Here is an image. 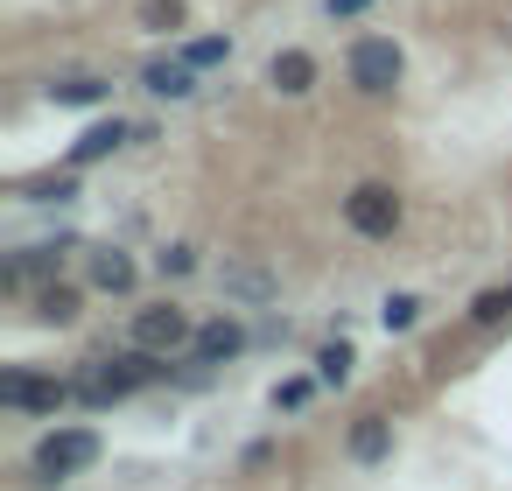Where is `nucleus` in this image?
Masks as SVG:
<instances>
[{"mask_svg":"<svg viewBox=\"0 0 512 491\" xmlns=\"http://www.w3.org/2000/svg\"><path fill=\"white\" fill-rule=\"evenodd\" d=\"M162 372H169V351H148V344H134V351H113V358H99V365L85 372L78 400H92V407H113V400H127V393L155 386Z\"/></svg>","mask_w":512,"mask_h":491,"instance_id":"nucleus-1","label":"nucleus"},{"mask_svg":"<svg viewBox=\"0 0 512 491\" xmlns=\"http://www.w3.org/2000/svg\"><path fill=\"white\" fill-rule=\"evenodd\" d=\"M344 71H351V85H358L365 99H386V92L400 85L407 57H400V43H393V36H358V43H351V57H344Z\"/></svg>","mask_w":512,"mask_h":491,"instance_id":"nucleus-2","label":"nucleus"},{"mask_svg":"<svg viewBox=\"0 0 512 491\" xmlns=\"http://www.w3.org/2000/svg\"><path fill=\"white\" fill-rule=\"evenodd\" d=\"M92 463H99V435L92 428H57V435L36 442V477L43 484H64V477H78Z\"/></svg>","mask_w":512,"mask_h":491,"instance_id":"nucleus-3","label":"nucleus"},{"mask_svg":"<svg viewBox=\"0 0 512 491\" xmlns=\"http://www.w3.org/2000/svg\"><path fill=\"white\" fill-rule=\"evenodd\" d=\"M344 218H351V232H365V239H393V225H400V197H393L386 183H358V190L344 197Z\"/></svg>","mask_w":512,"mask_h":491,"instance_id":"nucleus-4","label":"nucleus"},{"mask_svg":"<svg viewBox=\"0 0 512 491\" xmlns=\"http://www.w3.org/2000/svg\"><path fill=\"white\" fill-rule=\"evenodd\" d=\"M78 386H64V379H43V372H0V400L8 407H22V414H57L64 400H71Z\"/></svg>","mask_w":512,"mask_h":491,"instance_id":"nucleus-5","label":"nucleus"},{"mask_svg":"<svg viewBox=\"0 0 512 491\" xmlns=\"http://www.w3.org/2000/svg\"><path fill=\"white\" fill-rule=\"evenodd\" d=\"M190 337H197V330H190V316H183L176 302L134 316V344H148V351H176V344H190Z\"/></svg>","mask_w":512,"mask_h":491,"instance_id":"nucleus-6","label":"nucleus"},{"mask_svg":"<svg viewBox=\"0 0 512 491\" xmlns=\"http://www.w3.org/2000/svg\"><path fill=\"white\" fill-rule=\"evenodd\" d=\"M141 127H127V120H99V127H85L78 141H71V169H85V162H106L113 148H127Z\"/></svg>","mask_w":512,"mask_h":491,"instance_id":"nucleus-7","label":"nucleus"},{"mask_svg":"<svg viewBox=\"0 0 512 491\" xmlns=\"http://www.w3.org/2000/svg\"><path fill=\"white\" fill-rule=\"evenodd\" d=\"M190 351H197V365H232V358L246 351V330H239L232 316H218V323H204V330L190 337Z\"/></svg>","mask_w":512,"mask_h":491,"instance_id":"nucleus-8","label":"nucleus"},{"mask_svg":"<svg viewBox=\"0 0 512 491\" xmlns=\"http://www.w3.org/2000/svg\"><path fill=\"white\" fill-rule=\"evenodd\" d=\"M141 85H148L155 99H190V92H197V64H190V57H155V64L141 71Z\"/></svg>","mask_w":512,"mask_h":491,"instance_id":"nucleus-9","label":"nucleus"},{"mask_svg":"<svg viewBox=\"0 0 512 491\" xmlns=\"http://www.w3.org/2000/svg\"><path fill=\"white\" fill-rule=\"evenodd\" d=\"M267 85H274V92H288V99H302V92L316 85V57H309V50H274Z\"/></svg>","mask_w":512,"mask_h":491,"instance_id":"nucleus-10","label":"nucleus"},{"mask_svg":"<svg viewBox=\"0 0 512 491\" xmlns=\"http://www.w3.org/2000/svg\"><path fill=\"white\" fill-rule=\"evenodd\" d=\"M393 449V421L386 414H358L351 421V463H379Z\"/></svg>","mask_w":512,"mask_h":491,"instance_id":"nucleus-11","label":"nucleus"},{"mask_svg":"<svg viewBox=\"0 0 512 491\" xmlns=\"http://www.w3.org/2000/svg\"><path fill=\"white\" fill-rule=\"evenodd\" d=\"M92 281H99L106 295H127V288H134V260L113 253V246H99V253H92Z\"/></svg>","mask_w":512,"mask_h":491,"instance_id":"nucleus-12","label":"nucleus"},{"mask_svg":"<svg viewBox=\"0 0 512 491\" xmlns=\"http://www.w3.org/2000/svg\"><path fill=\"white\" fill-rule=\"evenodd\" d=\"M36 316H43V323H71V316H78V288H71V281H50V288L36 295Z\"/></svg>","mask_w":512,"mask_h":491,"instance_id":"nucleus-13","label":"nucleus"},{"mask_svg":"<svg viewBox=\"0 0 512 491\" xmlns=\"http://www.w3.org/2000/svg\"><path fill=\"white\" fill-rule=\"evenodd\" d=\"M505 316H512V288H484V295L470 302V323H477V330H498Z\"/></svg>","mask_w":512,"mask_h":491,"instance_id":"nucleus-14","label":"nucleus"},{"mask_svg":"<svg viewBox=\"0 0 512 491\" xmlns=\"http://www.w3.org/2000/svg\"><path fill=\"white\" fill-rule=\"evenodd\" d=\"M50 99H57V106H99L106 85H99V78H64V85H50Z\"/></svg>","mask_w":512,"mask_h":491,"instance_id":"nucleus-15","label":"nucleus"},{"mask_svg":"<svg viewBox=\"0 0 512 491\" xmlns=\"http://www.w3.org/2000/svg\"><path fill=\"white\" fill-rule=\"evenodd\" d=\"M316 379H323V386H344V379H351V344H323V351H316Z\"/></svg>","mask_w":512,"mask_h":491,"instance_id":"nucleus-16","label":"nucleus"},{"mask_svg":"<svg viewBox=\"0 0 512 491\" xmlns=\"http://www.w3.org/2000/svg\"><path fill=\"white\" fill-rule=\"evenodd\" d=\"M141 29H183V0H141Z\"/></svg>","mask_w":512,"mask_h":491,"instance_id":"nucleus-17","label":"nucleus"},{"mask_svg":"<svg viewBox=\"0 0 512 491\" xmlns=\"http://www.w3.org/2000/svg\"><path fill=\"white\" fill-rule=\"evenodd\" d=\"M183 57L204 71V64H225V57H232V43H225V36H197V43H183Z\"/></svg>","mask_w":512,"mask_h":491,"instance_id":"nucleus-18","label":"nucleus"},{"mask_svg":"<svg viewBox=\"0 0 512 491\" xmlns=\"http://www.w3.org/2000/svg\"><path fill=\"white\" fill-rule=\"evenodd\" d=\"M225 288H239V295H253V302H260V295H274V281H267L260 267H232V274H225Z\"/></svg>","mask_w":512,"mask_h":491,"instance_id":"nucleus-19","label":"nucleus"},{"mask_svg":"<svg viewBox=\"0 0 512 491\" xmlns=\"http://www.w3.org/2000/svg\"><path fill=\"white\" fill-rule=\"evenodd\" d=\"M414 316H421V302H414V295H393V302L379 309V323H386V330H414Z\"/></svg>","mask_w":512,"mask_h":491,"instance_id":"nucleus-20","label":"nucleus"},{"mask_svg":"<svg viewBox=\"0 0 512 491\" xmlns=\"http://www.w3.org/2000/svg\"><path fill=\"white\" fill-rule=\"evenodd\" d=\"M190 267H197L190 246H169V253H162V274H190Z\"/></svg>","mask_w":512,"mask_h":491,"instance_id":"nucleus-21","label":"nucleus"},{"mask_svg":"<svg viewBox=\"0 0 512 491\" xmlns=\"http://www.w3.org/2000/svg\"><path fill=\"white\" fill-rule=\"evenodd\" d=\"M309 400V379H288V386H274V407H302Z\"/></svg>","mask_w":512,"mask_h":491,"instance_id":"nucleus-22","label":"nucleus"},{"mask_svg":"<svg viewBox=\"0 0 512 491\" xmlns=\"http://www.w3.org/2000/svg\"><path fill=\"white\" fill-rule=\"evenodd\" d=\"M372 0H330V22H351V15H365Z\"/></svg>","mask_w":512,"mask_h":491,"instance_id":"nucleus-23","label":"nucleus"}]
</instances>
